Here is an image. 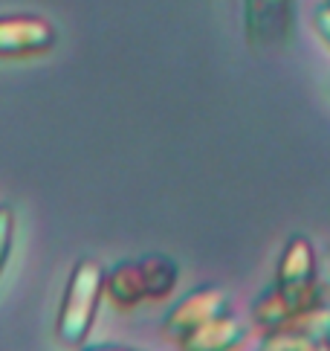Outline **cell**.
<instances>
[{
  "mask_svg": "<svg viewBox=\"0 0 330 351\" xmlns=\"http://www.w3.org/2000/svg\"><path fill=\"white\" fill-rule=\"evenodd\" d=\"M316 293L322 305H330V247L316 253Z\"/></svg>",
  "mask_w": 330,
  "mask_h": 351,
  "instance_id": "obj_9",
  "label": "cell"
},
{
  "mask_svg": "<svg viewBox=\"0 0 330 351\" xmlns=\"http://www.w3.org/2000/svg\"><path fill=\"white\" fill-rule=\"evenodd\" d=\"M313 27H316V32L322 35V41L330 47V6H327V3H322L319 9H316V15H313Z\"/></svg>",
  "mask_w": 330,
  "mask_h": 351,
  "instance_id": "obj_10",
  "label": "cell"
},
{
  "mask_svg": "<svg viewBox=\"0 0 330 351\" xmlns=\"http://www.w3.org/2000/svg\"><path fill=\"white\" fill-rule=\"evenodd\" d=\"M313 308H322L316 293V247L307 235H293L278 258L272 285H266L252 302V325L270 334Z\"/></svg>",
  "mask_w": 330,
  "mask_h": 351,
  "instance_id": "obj_1",
  "label": "cell"
},
{
  "mask_svg": "<svg viewBox=\"0 0 330 351\" xmlns=\"http://www.w3.org/2000/svg\"><path fill=\"white\" fill-rule=\"evenodd\" d=\"M325 3H327V6H330V0H325Z\"/></svg>",
  "mask_w": 330,
  "mask_h": 351,
  "instance_id": "obj_13",
  "label": "cell"
},
{
  "mask_svg": "<svg viewBox=\"0 0 330 351\" xmlns=\"http://www.w3.org/2000/svg\"><path fill=\"white\" fill-rule=\"evenodd\" d=\"M325 346H327V351H330V331H327V337H325Z\"/></svg>",
  "mask_w": 330,
  "mask_h": 351,
  "instance_id": "obj_12",
  "label": "cell"
},
{
  "mask_svg": "<svg viewBox=\"0 0 330 351\" xmlns=\"http://www.w3.org/2000/svg\"><path fill=\"white\" fill-rule=\"evenodd\" d=\"M232 311V296L223 291V287L214 285H203L197 291H192L188 296H183L162 319V334L165 340L180 343L186 334H192L194 328H200L203 322H209L220 313Z\"/></svg>",
  "mask_w": 330,
  "mask_h": 351,
  "instance_id": "obj_5",
  "label": "cell"
},
{
  "mask_svg": "<svg viewBox=\"0 0 330 351\" xmlns=\"http://www.w3.org/2000/svg\"><path fill=\"white\" fill-rule=\"evenodd\" d=\"M81 351H142L131 346H113V343H96V346H81Z\"/></svg>",
  "mask_w": 330,
  "mask_h": 351,
  "instance_id": "obj_11",
  "label": "cell"
},
{
  "mask_svg": "<svg viewBox=\"0 0 330 351\" xmlns=\"http://www.w3.org/2000/svg\"><path fill=\"white\" fill-rule=\"evenodd\" d=\"M55 38V27L41 15H0V58L49 53Z\"/></svg>",
  "mask_w": 330,
  "mask_h": 351,
  "instance_id": "obj_6",
  "label": "cell"
},
{
  "mask_svg": "<svg viewBox=\"0 0 330 351\" xmlns=\"http://www.w3.org/2000/svg\"><path fill=\"white\" fill-rule=\"evenodd\" d=\"M244 32L252 49L287 47L296 32V0H244Z\"/></svg>",
  "mask_w": 330,
  "mask_h": 351,
  "instance_id": "obj_4",
  "label": "cell"
},
{
  "mask_svg": "<svg viewBox=\"0 0 330 351\" xmlns=\"http://www.w3.org/2000/svg\"><path fill=\"white\" fill-rule=\"evenodd\" d=\"M246 340H249V325L229 311L203 322L200 328L186 334L177 346H180V351H238Z\"/></svg>",
  "mask_w": 330,
  "mask_h": 351,
  "instance_id": "obj_7",
  "label": "cell"
},
{
  "mask_svg": "<svg viewBox=\"0 0 330 351\" xmlns=\"http://www.w3.org/2000/svg\"><path fill=\"white\" fill-rule=\"evenodd\" d=\"M12 247H15V209L9 204H0V276H3Z\"/></svg>",
  "mask_w": 330,
  "mask_h": 351,
  "instance_id": "obj_8",
  "label": "cell"
},
{
  "mask_svg": "<svg viewBox=\"0 0 330 351\" xmlns=\"http://www.w3.org/2000/svg\"><path fill=\"white\" fill-rule=\"evenodd\" d=\"M180 282V267L168 256H142L116 261L105 270V299L116 311H134L142 302L171 296Z\"/></svg>",
  "mask_w": 330,
  "mask_h": 351,
  "instance_id": "obj_2",
  "label": "cell"
},
{
  "mask_svg": "<svg viewBox=\"0 0 330 351\" xmlns=\"http://www.w3.org/2000/svg\"><path fill=\"white\" fill-rule=\"evenodd\" d=\"M105 299V267L93 258H81L64 285V296L55 317V340L67 348H79L93 331L99 305Z\"/></svg>",
  "mask_w": 330,
  "mask_h": 351,
  "instance_id": "obj_3",
  "label": "cell"
}]
</instances>
